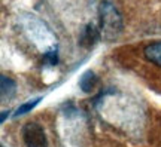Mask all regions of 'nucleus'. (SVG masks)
<instances>
[{"instance_id":"8","label":"nucleus","mask_w":161,"mask_h":147,"mask_svg":"<svg viewBox=\"0 0 161 147\" xmlns=\"http://www.w3.org/2000/svg\"><path fill=\"white\" fill-rule=\"evenodd\" d=\"M45 62L51 64V66H55L58 62V54H57V49H52L51 52H46L45 57H43Z\"/></svg>"},{"instance_id":"9","label":"nucleus","mask_w":161,"mask_h":147,"mask_svg":"<svg viewBox=\"0 0 161 147\" xmlns=\"http://www.w3.org/2000/svg\"><path fill=\"white\" fill-rule=\"evenodd\" d=\"M6 116H9V112H8V113H6V112H3V113H2V119H0V120H2V122H5Z\"/></svg>"},{"instance_id":"1","label":"nucleus","mask_w":161,"mask_h":147,"mask_svg":"<svg viewBox=\"0 0 161 147\" xmlns=\"http://www.w3.org/2000/svg\"><path fill=\"white\" fill-rule=\"evenodd\" d=\"M98 18H100V31L106 40H114L122 33L124 29L122 17L112 3L109 2L100 3Z\"/></svg>"},{"instance_id":"4","label":"nucleus","mask_w":161,"mask_h":147,"mask_svg":"<svg viewBox=\"0 0 161 147\" xmlns=\"http://www.w3.org/2000/svg\"><path fill=\"white\" fill-rule=\"evenodd\" d=\"M143 55L149 62L155 64L157 67H161V40L152 42L145 46Z\"/></svg>"},{"instance_id":"6","label":"nucleus","mask_w":161,"mask_h":147,"mask_svg":"<svg viewBox=\"0 0 161 147\" xmlns=\"http://www.w3.org/2000/svg\"><path fill=\"white\" fill-rule=\"evenodd\" d=\"M97 82H98L97 74L94 73L92 70H86L85 73L80 76L79 88H80V91H82V92L90 94V92H92V91H94V88H96V85H97Z\"/></svg>"},{"instance_id":"7","label":"nucleus","mask_w":161,"mask_h":147,"mask_svg":"<svg viewBox=\"0 0 161 147\" xmlns=\"http://www.w3.org/2000/svg\"><path fill=\"white\" fill-rule=\"evenodd\" d=\"M42 101V97H37V98H33V100H30V101L24 102L23 106H19V107L15 110V113H14V118H18V116H23V114L29 113L30 110H33V108Z\"/></svg>"},{"instance_id":"5","label":"nucleus","mask_w":161,"mask_h":147,"mask_svg":"<svg viewBox=\"0 0 161 147\" xmlns=\"http://www.w3.org/2000/svg\"><path fill=\"white\" fill-rule=\"evenodd\" d=\"M0 86H2V102H6V101H11L14 95H15V91H17V83L8 77L5 74H2L0 77Z\"/></svg>"},{"instance_id":"3","label":"nucleus","mask_w":161,"mask_h":147,"mask_svg":"<svg viewBox=\"0 0 161 147\" xmlns=\"http://www.w3.org/2000/svg\"><path fill=\"white\" fill-rule=\"evenodd\" d=\"M100 34H102V31L92 23L86 24L84 27V30H82V33H80L79 45L82 48H91V46H94L97 43V40L100 39Z\"/></svg>"},{"instance_id":"2","label":"nucleus","mask_w":161,"mask_h":147,"mask_svg":"<svg viewBox=\"0 0 161 147\" xmlns=\"http://www.w3.org/2000/svg\"><path fill=\"white\" fill-rule=\"evenodd\" d=\"M23 141L25 147H48L45 131L36 122H27L23 126Z\"/></svg>"}]
</instances>
